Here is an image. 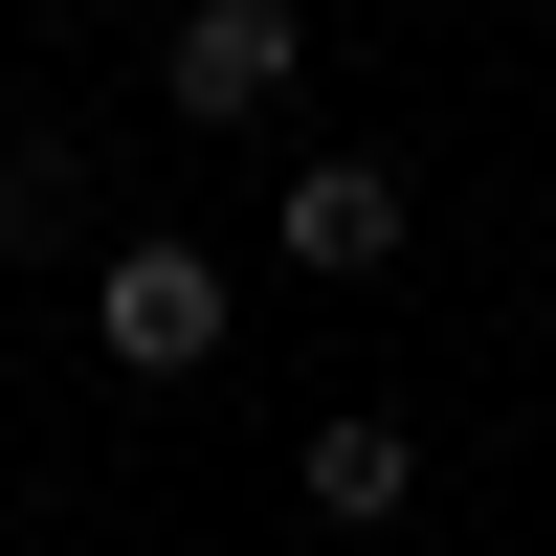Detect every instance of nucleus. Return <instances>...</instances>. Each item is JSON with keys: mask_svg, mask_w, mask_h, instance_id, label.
<instances>
[{"mask_svg": "<svg viewBox=\"0 0 556 556\" xmlns=\"http://www.w3.org/2000/svg\"><path fill=\"white\" fill-rule=\"evenodd\" d=\"M401 490H424V445H401V424H312V513H334V534H379Z\"/></svg>", "mask_w": 556, "mask_h": 556, "instance_id": "nucleus-4", "label": "nucleus"}, {"mask_svg": "<svg viewBox=\"0 0 556 556\" xmlns=\"http://www.w3.org/2000/svg\"><path fill=\"white\" fill-rule=\"evenodd\" d=\"M290 267L312 290H379L401 267V156H290Z\"/></svg>", "mask_w": 556, "mask_h": 556, "instance_id": "nucleus-3", "label": "nucleus"}, {"mask_svg": "<svg viewBox=\"0 0 556 556\" xmlns=\"http://www.w3.org/2000/svg\"><path fill=\"white\" fill-rule=\"evenodd\" d=\"M290 67H312V23H290V0H201V23L156 45V89H178L201 134H267V112H290Z\"/></svg>", "mask_w": 556, "mask_h": 556, "instance_id": "nucleus-1", "label": "nucleus"}, {"mask_svg": "<svg viewBox=\"0 0 556 556\" xmlns=\"http://www.w3.org/2000/svg\"><path fill=\"white\" fill-rule=\"evenodd\" d=\"M45 223H67V134H0V267H23Z\"/></svg>", "mask_w": 556, "mask_h": 556, "instance_id": "nucleus-5", "label": "nucleus"}, {"mask_svg": "<svg viewBox=\"0 0 556 556\" xmlns=\"http://www.w3.org/2000/svg\"><path fill=\"white\" fill-rule=\"evenodd\" d=\"M89 334H112V379H201V356H223V267L201 245H112Z\"/></svg>", "mask_w": 556, "mask_h": 556, "instance_id": "nucleus-2", "label": "nucleus"}]
</instances>
